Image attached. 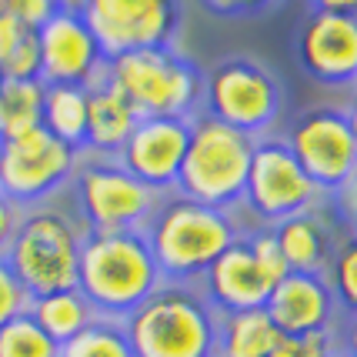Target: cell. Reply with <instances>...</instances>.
I'll use <instances>...</instances> for the list:
<instances>
[{
	"mask_svg": "<svg viewBox=\"0 0 357 357\" xmlns=\"http://www.w3.org/2000/svg\"><path fill=\"white\" fill-rule=\"evenodd\" d=\"M144 237L164 280L197 284L207 267L241 237V227L231 211L207 207L174 190L160 197L154 218L144 227Z\"/></svg>",
	"mask_w": 357,
	"mask_h": 357,
	"instance_id": "6da1fadb",
	"label": "cell"
},
{
	"mask_svg": "<svg viewBox=\"0 0 357 357\" xmlns=\"http://www.w3.org/2000/svg\"><path fill=\"white\" fill-rule=\"evenodd\" d=\"M164 284L144 231L87 234L80 248L77 291L104 321H124Z\"/></svg>",
	"mask_w": 357,
	"mask_h": 357,
	"instance_id": "7a4b0ae2",
	"label": "cell"
},
{
	"mask_svg": "<svg viewBox=\"0 0 357 357\" xmlns=\"http://www.w3.org/2000/svg\"><path fill=\"white\" fill-rule=\"evenodd\" d=\"M121 324L134 357H214L218 311L197 284L164 280Z\"/></svg>",
	"mask_w": 357,
	"mask_h": 357,
	"instance_id": "3957f363",
	"label": "cell"
},
{
	"mask_svg": "<svg viewBox=\"0 0 357 357\" xmlns=\"http://www.w3.org/2000/svg\"><path fill=\"white\" fill-rule=\"evenodd\" d=\"M84 237L87 231L77 211H67L54 201L37 204L24 211L3 261L31 291V297L67 291L77 287Z\"/></svg>",
	"mask_w": 357,
	"mask_h": 357,
	"instance_id": "277c9868",
	"label": "cell"
},
{
	"mask_svg": "<svg viewBox=\"0 0 357 357\" xmlns=\"http://www.w3.org/2000/svg\"><path fill=\"white\" fill-rule=\"evenodd\" d=\"M104 77L137 107L140 117H197L204 107V74L171 47L110 57Z\"/></svg>",
	"mask_w": 357,
	"mask_h": 357,
	"instance_id": "5b68a950",
	"label": "cell"
},
{
	"mask_svg": "<svg viewBox=\"0 0 357 357\" xmlns=\"http://www.w3.org/2000/svg\"><path fill=\"white\" fill-rule=\"evenodd\" d=\"M250 157H254V137L207 114H197L190 121V144L177 177V194L218 211L241 207Z\"/></svg>",
	"mask_w": 357,
	"mask_h": 357,
	"instance_id": "8992f818",
	"label": "cell"
},
{
	"mask_svg": "<svg viewBox=\"0 0 357 357\" xmlns=\"http://www.w3.org/2000/svg\"><path fill=\"white\" fill-rule=\"evenodd\" d=\"M70 190H74V211L87 234L144 231L164 197L137 181L117 157H100L87 151H80Z\"/></svg>",
	"mask_w": 357,
	"mask_h": 357,
	"instance_id": "52a82bcc",
	"label": "cell"
},
{
	"mask_svg": "<svg viewBox=\"0 0 357 357\" xmlns=\"http://www.w3.org/2000/svg\"><path fill=\"white\" fill-rule=\"evenodd\" d=\"M201 114L234 127L248 137H267L280 114V84L264 63L250 57H227L204 74Z\"/></svg>",
	"mask_w": 357,
	"mask_h": 357,
	"instance_id": "ba28073f",
	"label": "cell"
},
{
	"mask_svg": "<svg viewBox=\"0 0 357 357\" xmlns=\"http://www.w3.org/2000/svg\"><path fill=\"white\" fill-rule=\"evenodd\" d=\"M321 197L324 194L297 164L287 140L274 134L254 140V157H250L241 207L257 220V227H274L294 214L314 211L321 207Z\"/></svg>",
	"mask_w": 357,
	"mask_h": 357,
	"instance_id": "9c48e42d",
	"label": "cell"
},
{
	"mask_svg": "<svg viewBox=\"0 0 357 357\" xmlns=\"http://www.w3.org/2000/svg\"><path fill=\"white\" fill-rule=\"evenodd\" d=\"M80 151L57 140L47 127L0 140V194L24 211L57 197L77 174Z\"/></svg>",
	"mask_w": 357,
	"mask_h": 357,
	"instance_id": "30bf717a",
	"label": "cell"
},
{
	"mask_svg": "<svg viewBox=\"0 0 357 357\" xmlns=\"http://www.w3.org/2000/svg\"><path fill=\"white\" fill-rule=\"evenodd\" d=\"M80 14L107 61L134 50L171 47L181 27L177 0H84Z\"/></svg>",
	"mask_w": 357,
	"mask_h": 357,
	"instance_id": "8fae6325",
	"label": "cell"
},
{
	"mask_svg": "<svg viewBox=\"0 0 357 357\" xmlns=\"http://www.w3.org/2000/svg\"><path fill=\"white\" fill-rule=\"evenodd\" d=\"M284 140L321 194H337L357 167V137L347 114L337 107H311L297 114Z\"/></svg>",
	"mask_w": 357,
	"mask_h": 357,
	"instance_id": "7c38bea8",
	"label": "cell"
},
{
	"mask_svg": "<svg viewBox=\"0 0 357 357\" xmlns=\"http://www.w3.org/2000/svg\"><path fill=\"white\" fill-rule=\"evenodd\" d=\"M40 44V80L44 84H67V87H93L104 80L107 57L91 33L80 10H57L37 27Z\"/></svg>",
	"mask_w": 357,
	"mask_h": 357,
	"instance_id": "4fadbf2b",
	"label": "cell"
},
{
	"mask_svg": "<svg viewBox=\"0 0 357 357\" xmlns=\"http://www.w3.org/2000/svg\"><path fill=\"white\" fill-rule=\"evenodd\" d=\"M190 121L187 117H140L117 160L151 190L174 194L181 167H184L187 144H190Z\"/></svg>",
	"mask_w": 357,
	"mask_h": 357,
	"instance_id": "5bb4252c",
	"label": "cell"
},
{
	"mask_svg": "<svg viewBox=\"0 0 357 357\" xmlns=\"http://www.w3.org/2000/svg\"><path fill=\"white\" fill-rule=\"evenodd\" d=\"M297 57L321 84H357V14L314 10L297 33Z\"/></svg>",
	"mask_w": 357,
	"mask_h": 357,
	"instance_id": "9a60e30c",
	"label": "cell"
},
{
	"mask_svg": "<svg viewBox=\"0 0 357 357\" xmlns=\"http://www.w3.org/2000/svg\"><path fill=\"white\" fill-rule=\"evenodd\" d=\"M264 311L280 334H321L334 331L337 317V297L331 291L324 274H287L274 284Z\"/></svg>",
	"mask_w": 357,
	"mask_h": 357,
	"instance_id": "2e32d148",
	"label": "cell"
},
{
	"mask_svg": "<svg viewBox=\"0 0 357 357\" xmlns=\"http://www.w3.org/2000/svg\"><path fill=\"white\" fill-rule=\"evenodd\" d=\"M197 287L218 314L264 307L271 291H274L271 278L257 267L244 237H237L231 248L207 267V274L197 280Z\"/></svg>",
	"mask_w": 357,
	"mask_h": 357,
	"instance_id": "e0dca14e",
	"label": "cell"
},
{
	"mask_svg": "<svg viewBox=\"0 0 357 357\" xmlns=\"http://www.w3.org/2000/svg\"><path fill=\"white\" fill-rule=\"evenodd\" d=\"M87 93H91V100H87V140H84V151L100 157H117L121 147L127 144V137H130V130L140 121L137 107L107 77L97 80L93 87H87Z\"/></svg>",
	"mask_w": 357,
	"mask_h": 357,
	"instance_id": "ac0fdd59",
	"label": "cell"
},
{
	"mask_svg": "<svg viewBox=\"0 0 357 357\" xmlns=\"http://www.w3.org/2000/svg\"><path fill=\"white\" fill-rule=\"evenodd\" d=\"M274 237H278L284 261H287V267L294 274H327L331 257L337 250L331 224L324 220L321 207L274 224Z\"/></svg>",
	"mask_w": 357,
	"mask_h": 357,
	"instance_id": "d6986e66",
	"label": "cell"
},
{
	"mask_svg": "<svg viewBox=\"0 0 357 357\" xmlns=\"http://www.w3.org/2000/svg\"><path fill=\"white\" fill-rule=\"evenodd\" d=\"M284 337L264 307L218 314L214 357H267Z\"/></svg>",
	"mask_w": 357,
	"mask_h": 357,
	"instance_id": "ffe728a7",
	"label": "cell"
},
{
	"mask_svg": "<svg viewBox=\"0 0 357 357\" xmlns=\"http://www.w3.org/2000/svg\"><path fill=\"white\" fill-rule=\"evenodd\" d=\"M27 314H31L33 321L44 327V334H50L61 347L67 341H74L80 331H87V327L97 321V311H93L91 301L80 294L77 287H67V291H54V294L33 297L31 311Z\"/></svg>",
	"mask_w": 357,
	"mask_h": 357,
	"instance_id": "44dd1931",
	"label": "cell"
},
{
	"mask_svg": "<svg viewBox=\"0 0 357 357\" xmlns=\"http://www.w3.org/2000/svg\"><path fill=\"white\" fill-rule=\"evenodd\" d=\"M87 87H67V84H47L44 91V127L57 140L84 151L87 140Z\"/></svg>",
	"mask_w": 357,
	"mask_h": 357,
	"instance_id": "7402d4cb",
	"label": "cell"
},
{
	"mask_svg": "<svg viewBox=\"0 0 357 357\" xmlns=\"http://www.w3.org/2000/svg\"><path fill=\"white\" fill-rule=\"evenodd\" d=\"M44 80H0V140L44 127Z\"/></svg>",
	"mask_w": 357,
	"mask_h": 357,
	"instance_id": "603a6c76",
	"label": "cell"
},
{
	"mask_svg": "<svg viewBox=\"0 0 357 357\" xmlns=\"http://www.w3.org/2000/svg\"><path fill=\"white\" fill-rule=\"evenodd\" d=\"M61 357H134V351H130L121 321L97 317L87 331H80L74 341L63 344Z\"/></svg>",
	"mask_w": 357,
	"mask_h": 357,
	"instance_id": "cb8c5ba5",
	"label": "cell"
},
{
	"mask_svg": "<svg viewBox=\"0 0 357 357\" xmlns=\"http://www.w3.org/2000/svg\"><path fill=\"white\" fill-rule=\"evenodd\" d=\"M0 357H61V344L44 334L31 314H20L0 327Z\"/></svg>",
	"mask_w": 357,
	"mask_h": 357,
	"instance_id": "d4e9b609",
	"label": "cell"
},
{
	"mask_svg": "<svg viewBox=\"0 0 357 357\" xmlns=\"http://www.w3.org/2000/svg\"><path fill=\"white\" fill-rule=\"evenodd\" d=\"M327 284L337 297V307L357 314V241L347 237L344 244H337L331 267H327Z\"/></svg>",
	"mask_w": 357,
	"mask_h": 357,
	"instance_id": "484cf974",
	"label": "cell"
},
{
	"mask_svg": "<svg viewBox=\"0 0 357 357\" xmlns=\"http://www.w3.org/2000/svg\"><path fill=\"white\" fill-rule=\"evenodd\" d=\"M241 237L248 241L254 261H257V267L271 278V284H278V280H284L291 274V267L284 261V250H280L278 237H274V227H254V231L241 234Z\"/></svg>",
	"mask_w": 357,
	"mask_h": 357,
	"instance_id": "4316f807",
	"label": "cell"
},
{
	"mask_svg": "<svg viewBox=\"0 0 357 357\" xmlns=\"http://www.w3.org/2000/svg\"><path fill=\"white\" fill-rule=\"evenodd\" d=\"M341 351V344L334 337V331H321V334H284L278 347L267 357H334Z\"/></svg>",
	"mask_w": 357,
	"mask_h": 357,
	"instance_id": "83f0119b",
	"label": "cell"
},
{
	"mask_svg": "<svg viewBox=\"0 0 357 357\" xmlns=\"http://www.w3.org/2000/svg\"><path fill=\"white\" fill-rule=\"evenodd\" d=\"M31 291L20 284V278L10 271V264L0 257V327L31 311Z\"/></svg>",
	"mask_w": 357,
	"mask_h": 357,
	"instance_id": "f1b7e54d",
	"label": "cell"
},
{
	"mask_svg": "<svg viewBox=\"0 0 357 357\" xmlns=\"http://www.w3.org/2000/svg\"><path fill=\"white\" fill-rule=\"evenodd\" d=\"M40 44H37V31H31L20 47L10 54V61L0 67V80H40Z\"/></svg>",
	"mask_w": 357,
	"mask_h": 357,
	"instance_id": "f546056e",
	"label": "cell"
},
{
	"mask_svg": "<svg viewBox=\"0 0 357 357\" xmlns=\"http://www.w3.org/2000/svg\"><path fill=\"white\" fill-rule=\"evenodd\" d=\"M57 0H0V14L17 17L20 24H27L31 31H37L44 20H50V14H57Z\"/></svg>",
	"mask_w": 357,
	"mask_h": 357,
	"instance_id": "4dcf8cb0",
	"label": "cell"
},
{
	"mask_svg": "<svg viewBox=\"0 0 357 357\" xmlns=\"http://www.w3.org/2000/svg\"><path fill=\"white\" fill-rule=\"evenodd\" d=\"M27 33H31L27 24H20V20L10 14H0V67L10 61V54L20 47V40H24Z\"/></svg>",
	"mask_w": 357,
	"mask_h": 357,
	"instance_id": "1f68e13d",
	"label": "cell"
},
{
	"mask_svg": "<svg viewBox=\"0 0 357 357\" xmlns=\"http://www.w3.org/2000/svg\"><path fill=\"white\" fill-rule=\"evenodd\" d=\"M20 218H24V207H20V204H14L7 194H0V257H3V254H7V248H10V241H14Z\"/></svg>",
	"mask_w": 357,
	"mask_h": 357,
	"instance_id": "d6a6232c",
	"label": "cell"
},
{
	"mask_svg": "<svg viewBox=\"0 0 357 357\" xmlns=\"http://www.w3.org/2000/svg\"><path fill=\"white\" fill-rule=\"evenodd\" d=\"M204 3L220 17H248V14H254V10L267 7L271 0H204Z\"/></svg>",
	"mask_w": 357,
	"mask_h": 357,
	"instance_id": "836d02e7",
	"label": "cell"
},
{
	"mask_svg": "<svg viewBox=\"0 0 357 357\" xmlns=\"http://www.w3.org/2000/svg\"><path fill=\"white\" fill-rule=\"evenodd\" d=\"M337 194H341L344 211H347V214H357V167H354V174L347 177V184H344Z\"/></svg>",
	"mask_w": 357,
	"mask_h": 357,
	"instance_id": "e575fe53",
	"label": "cell"
},
{
	"mask_svg": "<svg viewBox=\"0 0 357 357\" xmlns=\"http://www.w3.org/2000/svg\"><path fill=\"white\" fill-rule=\"evenodd\" d=\"M314 10H334V14H357V0H311Z\"/></svg>",
	"mask_w": 357,
	"mask_h": 357,
	"instance_id": "d590c367",
	"label": "cell"
},
{
	"mask_svg": "<svg viewBox=\"0 0 357 357\" xmlns=\"http://www.w3.org/2000/svg\"><path fill=\"white\" fill-rule=\"evenodd\" d=\"M341 351H344L347 357H357V314H351V321H347V331H344Z\"/></svg>",
	"mask_w": 357,
	"mask_h": 357,
	"instance_id": "8d00e7d4",
	"label": "cell"
},
{
	"mask_svg": "<svg viewBox=\"0 0 357 357\" xmlns=\"http://www.w3.org/2000/svg\"><path fill=\"white\" fill-rule=\"evenodd\" d=\"M344 114H347V124H351V130H354V137H357V93L351 97V104H347Z\"/></svg>",
	"mask_w": 357,
	"mask_h": 357,
	"instance_id": "74e56055",
	"label": "cell"
},
{
	"mask_svg": "<svg viewBox=\"0 0 357 357\" xmlns=\"http://www.w3.org/2000/svg\"><path fill=\"white\" fill-rule=\"evenodd\" d=\"M57 7H61V10H80L84 0H57Z\"/></svg>",
	"mask_w": 357,
	"mask_h": 357,
	"instance_id": "f35d334b",
	"label": "cell"
},
{
	"mask_svg": "<svg viewBox=\"0 0 357 357\" xmlns=\"http://www.w3.org/2000/svg\"><path fill=\"white\" fill-rule=\"evenodd\" d=\"M351 237L357 241V214H351Z\"/></svg>",
	"mask_w": 357,
	"mask_h": 357,
	"instance_id": "ab89813d",
	"label": "cell"
},
{
	"mask_svg": "<svg viewBox=\"0 0 357 357\" xmlns=\"http://www.w3.org/2000/svg\"><path fill=\"white\" fill-rule=\"evenodd\" d=\"M334 357H347V354H344V351H337V354H334Z\"/></svg>",
	"mask_w": 357,
	"mask_h": 357,
	"instance_id": "60d3db41",
	"label": "cell"
}]
</instances>
